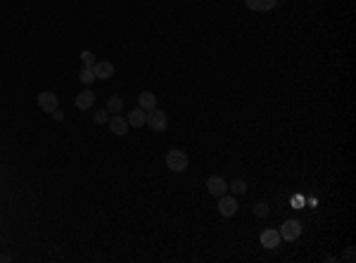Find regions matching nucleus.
<instances>
[{
  "instance_id": "1",
  "label": "nucleus",
  "mask_w": 356,
  "mask_h": 263,
  "mask_svg": "<svg viewBox=\"0 0 356 263\" xmlns=\"http://www.w3.org/2000/svg\"><path fill=\"white\" fill-rule=\"evenodd\" d=\"M166 166L173 173H183L185 168H188V154L183 150H169L166 152Z\"/></svg>"
},
{
  "instance_id": "2",
  "label": "nucleus",
  "mask_w": 356,
  "mask_h": 263,
  "mask_svg": "<svg viewBox=\"0 0 356 263\" xmlns=\"http://www.w3.org/2000/svg\"><path fill=\"white\" fill-rule=\"evenodd\" d=\"M281 240H285V242H295V240H299V235H301V225H299V221H285L281 225Z\"/></svg>"
},
{
  "instance_id": "3",
  "label": "nucleus",
  "mask_w": 356,
  "mask_h": 263,
  "mask_svg": "<svg viewBox=\"0 0 356 263\" xmlns=\"http://www.w3.org/2000/svg\"><path fill=\"white\" fill-rule=\"evenodd\" d=\"M145 126H150L155 133H162L166 131V114L162 109H150V114H147V121H145Z\"/></svg>"
},
{
  "instance_id": "4",
  "label": "nucleus",
  "mask_w": 356,
  "mask_h": 263,
  "mask_svg": "<svg viewBox=\"0 0 356 263\" xmlns=\"http://www.w3.org/2000/svg\"><path fill=\"white\" fill-rule=\"evenodd\" d=\"M38 107H41L43 111H48V114H53L55 109H60V100H57L55 93H50V90H45V93H41L38 95Z\"/></svg>"
},
{
  "instance_id": "5",
  "label": "nucleus",
  "mask_w": 356,
  "mask_h": 263,
  "mask_svg": "<svg viewBox=\"0 0 356 263\" xmlns=\"http://www.w3.org/2000/svg\"><path fill=\"white\" fill-rule=\"evenodd\" d=\"M219 211H221V216H226V218L235 216L238 214V199L231 197V194H221L219 197Z\"/></svg>"
},
{
  "instance_id": "6",
  "label": "nucleus",
  "mask_w": 356,
  "mask_h": 263,
  "mask_svg": "<svg viewBox=\"0 0 356 263\" xmlns=\"http://www.w3.org/2000/svg\"><path fill=\"white\" fill-rule=\"evenodd\" d=\"M207 190L214 197H221V194L228 192V183L223 178H219V176H212V178H207Z\"/></svg>"
},
{
  "instance_id": "7",
  "label": "nucleus",
  "mask_w": 356,
  "mask_h": 263,
  "mask_svg": "<svg viewBox=\"0 0 356 263\" xmlns=\"http://www.w3.org/2000/svg\"><path fill=\"white\" fill-rule=\"evenodd\" d=\"M76 109H81V111H86V109H90L93 107V102H95V93L93 90H83V93H79L76 95Z\"/></svg>"
},
{
  "instance_id": "8",
  "label": "nucleus",
  "mask_w": 356,
  "mask_h": 263,
  "mask_svg": "<svg viewBox=\"0 0 356 263\" xmlns=\"http://www.w3.org/2000/svg\"><path fill=\"white\" fill-rule=\"evenodd\" d=\"M261 244H264V247H266V249H275V247H278V244H281V232H278V230H264V232H261Z\"/></svg>"
},
{
  "instance_id": "9",
  "label": "nucleus",
  "mask_w": 356,
  "mask_h": 263,
  "mask_svg": "<svg viewBox=\"0 0 356 263\" xmlns=\"http://www.w3.org/2000/svg\"><path fill=\"white\" fill-rule=\"evenodd\" d=\"M107 124H110L112 133H114V135H119V138H123V135L129 133V121H126L123 116H117V114H114V116H112Z\"/></svg>"
},
{
  "instance_id": "10",
  "label": "nucleus",
  "mask_w": 356,
  "mask_h": 263,
  "mask_svg": "<svg viewBox=\"0 0 356 263\" xmlns=\"http://www.w3.org/2000/svg\"><path fill=\"white\" fill-rule=\"evenodd\" d=\"M93 71H95V78H110L114 76V64L107 62V60H100V62H95Z\"/></svg>"
},
{
  "instance_id": "11",
  "label": "nucleus",
  "mask_w": 356,
  "mask_h": 263,
  "mask_svg": "<svg viewBox=\"0 0 356 263\" xmlns=\"http://www.w3.org/2000/svg\"><path fill=\"white\" fill-rule=\"evenodd\" d=\"M278 0H245L247 10H252V12H266L271 7H275Z\"/></svg>"
},
{
  "instance_id": "12",
  "label": "nucleus",
  "mask_w": 356,
  "mask_h": 263,
  "mask_svg": "<svg viewBox=\"0 0 356 263\" xmlns=\"http://www.w3.org/2000/svg\"><path fill=\"white\" fill-rule=\"evenodd\" d=\"M138 107H140V109H145V111L155 109V107H157V97L152 95L150 90H145V93H140V95H138Z\"/></svg>"
},
{
  "instance_id": "13",
  "label": "nucleus",
  "mask_w": 356,
  "mask_h": 263,
  "mask_svg": "<svg viewBox=\"0 0 356 263\" xmlns=\"http://www.w3.org/2000/svg\"><path fill=\"white\" fill-rule=\"evenodd\" d=\"M126 121H129V126H133V128H140V126H145V121H147V114H145V109H133L126 116Z\"/></svg>"
},
{
  "instance_id": "14",
  "label": "nucleus",
  "mask_w": 356,
  "mask_h": 263,
  "mask_svg": "<svg viewBox=\"0 0 356 263\" xmlns=\"http://www.w3.org/2000/svg\"><path fill=\"white\" fill-rule=\"evenodd\" d=\"M123 109V100L121 97H110V102H107V111H110V114H119V111Z\"/></svg>"
},
{
  "instance_id": "15",
  "label": "nucleus",
  "mask_w": 356,
  "mask_h": 263,
  "mask_svg": "<svg viewBox=\"0 0 356 263\" xmlns=\"http://www.w3.org/2000/svg\"><path fill=\"white\" fill-rule=\"evenodd\" d=\"M228 187H231V192H233V194H245L247 192V183L242 178H235Z\"/></svg>"
},
{
  "instance_id": "16",
  "label": "nucleus",
  "mask_w": 356,
  "mask_h": 263,
  "mask_svg": "<svg viewBox=\"0 0 356 263\" xmlns=\"http://www.w3.org/2000/svg\"><path fill=\"white\" fill-rule=\"evenodd\" d=\"M81 81L83 83H93V81H95V71H93V67H83L81 69Z\"/></svg>"
},
{
  "instance_id": "17",
  "label": "nucleus",
  "mask_w": 356,
  "mask_h": 263,
  "mask_svg": "<svg viewBox=\"0 0 356 263\" xmlns=\"http://www.w3.org/2000/svg\"><path fill=\"white\" fill-rule=\"evenodd\" d=\"M81 62H83V67H95V55H93L90 50H83V52H81Z\"/></svg>"
},
{
  "instance_id": "18",
  "label": "nucleus",
  "mask_w": 356,
  "mask_h": 263,
  "mask_svg": "<svg viewBox=\"0 0 356 263\" xmlns=\"http://www.w3.org/2000/svg\"><path fill=\"white\" fill-rule=\"evenodd\" d=\"M93 119H95V124H107V121H110V111H107V109H97L95 114H93Z\"/></svg>"
},
{
  "instance_id": "19",
  "label": "nucleus",
  "mask_w": 356,
  "mask_h": 263,
  "mask_svg": "<svg viewBox=\"0 0 356 263\" xmlns=\"http://www.w3.org/2000/svg\"><path fill=\"white\" fill-rule=\"evenodd\" d=\"M254 214H257V216H268V204L257 201V204H254Z\"/></svg>"
},
{
  "instance_id": "20",
  "label": "nucleus",
  "mask_w": 356,
  "mask_h": 263,
  "mask_svg": "<svg viewBox=\"0 0 356 263\" xmlns=\"http://www.w3.org/2000/svg\"><path fill=\"white\" fill-rule=\"evenodd\" d=\"M53 119H55V121H62V119H64V114H62L60 109H55V111H53Z\"/></svg>"
},
{
  "instance_id": "21",
  "label": "nucleus",
  "mask_w": 356,
  "mask_h": 263,
  "mask_svg": "<svg viewBox=\"0 0 356 263\" xmlns=\"http://www.w3.org/2000/svg\"><path fill=\"white\" fill-rule=\"evenodd\" d=\"M344 258H347V261H354V249L347 251V256H344Z\"/></svg>"
}]
</instances>
